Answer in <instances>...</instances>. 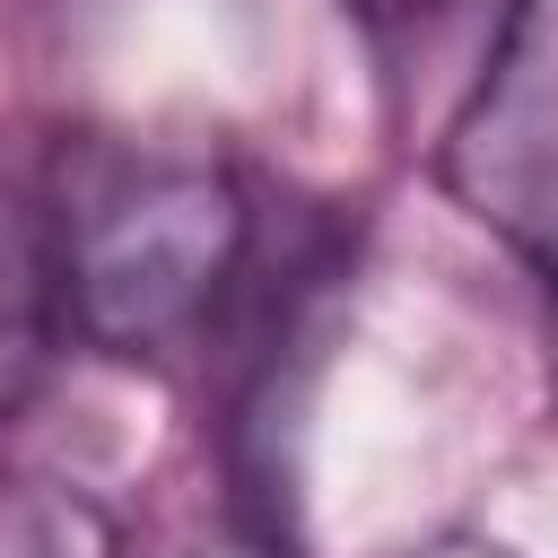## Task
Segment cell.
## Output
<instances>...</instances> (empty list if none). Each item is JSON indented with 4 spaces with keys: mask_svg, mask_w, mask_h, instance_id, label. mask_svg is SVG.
Wrapping results in <instances>:
<instances>
[{
    "mask_svg": "<svg viewBox=\"0 0 558 558\" xmlns=\"http://www.w3.org/2000/svg\"><path fill=\"white\" fill-rule=\"evenodd\" d=\"M52 244L70 288V331L113 357L183 349L244 262V192L218 157L96 140L61 166Z\"/></svg>",
    "mask_w": 558,
    "mask_h": 558,
    "instance_id": "cell-1",
    "label": "cell"
},
{
    "mask_svg": "<svg viewBox=\"0 0 558 558\" xmlns=\"http://www.w3.org/2000/svg\"><path fill=\"white\" fill-rule=\"evenodd\" d=\"M445 192L558 288V0H506L462 113L445 122Z\"/></svg>",
    "mask_w": 558,
    "mask_h": 558,
    "instance_id": "cell-2",
    "label": "cell"
},
{
    "mask_svg": "<svg viewBox=\"0 0 558 558\" xmlns=\"http://www.w3.org/2000/svg\"><path fill=\"white\" fill-rule=\"evenodd\" d=\"M70 340V288H61V244L52 209L0 183V418H17Z\"/></svg>",
    "mask_w": 558,
    "mask_h": 558,
    "instance_id": "cell-3",
    "label": "cell"
},
{
    "mask_svg": "<svg viewBox=\"0 0 558 558\" xmlns=\"http://www.w3.org/2000/svg\"><path fill=\"white\" fill-rule=\"evenodd\" d=\"M0 558H122L113 514L70 480H0Z\"/></svg>",
    "mask_w": 558,
    "mask_h": 558,
    "instance_id": "cell-4",
    "label": "cell"
},
{
    "mask_svg": "<svg viewBox=\"0 0 558 558\" xmlns=\"http://www.w3.org/2000/svg\"><path fill=\"white\" fill-rule=\"evenodd\" d=\"M410 558H514V549H497V541H427V549H410Z\"/></svg>",
    "mask_w": 558,
    "mask_h": 558,
    "instance_id": "cell-5",
    "label": "cell"
},
{
    "mask_svg": "<svg viewBox=\"0 0 558 558\" xmlns=\"http://www.w3.org/2000/svg\"><path fill=\"white\" fill-rule=\"evenodd\" d=\"M349 9H357V17H418L427 0H349Z\"/></svg>",
    "mask_w": 558,
    "mask_h": 558,
    "instance_id": "cell-6",
    "label": "cell"
},
{
    "mask_svg": "<svg viewBox=\"0 0 558 558\" xmlns=\"http://www.w3.org/2000/svg\"><path fill=\"white\" fill-rule=\"evenodd\" d=\"M218 558H262V549H218Z\"/></svg>",
    "mask_w": 558,
    "mask_h": 558,
    "instance_id": "cell-7",
    "label": "cell"
}]
</instances>
